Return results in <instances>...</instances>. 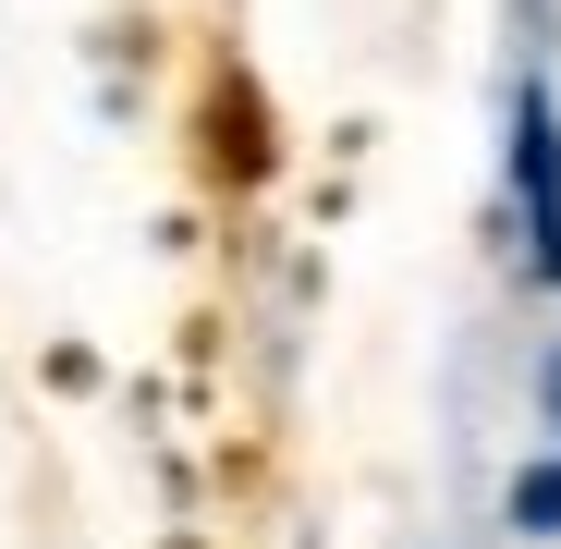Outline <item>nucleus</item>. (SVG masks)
<instances>
[{"label":"nucleus","instance_id":"f257e3e1","mask_svg":"<svg viewBox=\"0 0 561 549\" xmlns=\"http://www.w3.org/2000/svg\"><path fill=\"white\" fill-rule=\"evenodd\" d=\"M513 183H525V220H537V268L561 282V123H549V85L513 99Z\"/></svg>","mask_w":561,"mask_h":549},{"label":"nucleus","instance_id":"f03ea898","mask_svg":"<svg viewBox=\"0 0 561 549\" xmlns=\"http://www.w3.org/2000/svg\"><path fill=\"white\" fill-rule=\"evenodd\" d=\"M513 525L525 537H561V465H525L513 477Z\"/></svg>","mask_w":561,"mask_h":549},{"label":"nucleus","instance_id":"7ed1b4c3","mask_svg":"<svg viewBox=\"0 0 561 549\" xmlns=\"http://www.w3.org/2000/svg\"><path fill=\"white\" fill-rule=\"evenodd\" d=\"M537 403H549V427H561V342H549V366H537Z\"/></svg>","mask_w":561,"mask_h":549}]
</instances>
